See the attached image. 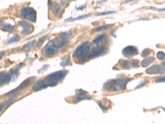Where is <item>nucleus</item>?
Listing matches in <instances>:
<instances>
[{"mask_svg": "<svg viewBox=\"0 0 165 124\" xmlns=\"http://www.w3.org/2000/svg\"><path fill=\"white\" fill-rule=\"evenodd\" d=\"M131 80L132 78L111 79L104 84L103 88L109 92L123 91L126 88L127 83Z\"/></svg>", "mask_w": 165, "mask_h": 124, "instance_id": "1", "label": "nucleus"}, {"mask_svg": "<svg viewBox=\"0 0 165 124\" xmlns=\"http://www.w3.org/2000/svg\"><path fill=\"white\" fill-rule=\"evenodd\" d=\"M68 72V70H61L47 75L44 80L45 86L46 88L56 86L63 80Z\"/></svg>", "mask_w": 165, "mask_h": 124, "instance_id": "2", "label": "nucleus"}, {"mask_svg": "<svg viewBox=\"0 0 165 124\" xmlns=\"http://www.w3.org/2000/svg\"><path fill=\"white\" fill-rule=\"evenodd\" d=\"M90 46V44L88 42H85L82 44L81 45H80L73 52V56L74 58L83 62L85 61L86 59L88 60L87 55Z\"/></svg>", "mask_w": 165, "mask_h": 124, "instance_id": "3", "label": "nucleus"}, {"mask_svg": "<svg viewBox=\"0 0 165 124\" xmlns=\"http://www.w3.org/2000/svg\"><path fill=\"white\" fill-rule=\"evenodd\" d=\"M21 14L23 18L31 22H35L37 20V12L33 8L26 7L23 8L21 10Z\"/></svg>", "mask_w": 165, "mask_h": 124, "instance_id": "4", "label": "nucleus"}, {"mask_svg": "<svg viewBox=\"0 0 165 124\" xmlns=\"http://www.w3.org/2000/svg\"><path fill=\"white\" fill-rule=\"evenodd\" d=\"M59 48L57 47L54 41H50L47 44L45 48V54L47 57H51L57 52Z\"/></svg>", "mask_w": 165, "mask_h": 124, "instance_id": "5", "label": "nucleus"}, {"mask_svg": "<svg viewBox=\"0 0 165 124\" xmlns=\"http://www.w3.org/2000/svg\"><path fill=\"white\" fill-rule=\"evenodd\" d=\"M139 51L137 47L134 46H128L122 50L123 55L127 58H131L133 56L138 55Z\"/></svg>", "mask_w": 165, "mask_h": 124, "instance_id": "6", "label": "nucleus"}, {"mask_svg": "<svg viewBox=\"0 0 165 124\" xmlns=\"http://www.w3.org/2000/svg\"><path fill=\"white\" fill-rule=\"evenodd\" d=\"M76 95H75L74 103H77L83 100H90L91 97L87 94V92L83 89H78L76 91Z\"/></svg>", "mask_w": 165, "mask_h": 124, "instance_id": "7", "label": "nucleus"}, {"mask_svg": "<svg viewBox=\"0 0 165 124\" xmlns=\"http://www.w3.org/2000/svg\"><path fill=\"white\" fill-rule=\"evenodd\" d=\"M106 50V47L104 46H97L92 49L91 52L88 56V58L92 59L96 58V57H99L100 56L102 53H104Z\"/></svg>", "mask_w": 165, "mask_h": 124, "instance_id": "8", "label": "nucleus"}, {"mask_svg": "<svg viewBox=\"0 0 165 124\" xmlns=\"http://www.w3.org/2000/svg\"><path fill=\"white\" fill-rule=\"evenodd\" d=\"M19 24L23 28L22 30V34L28 35L32 33L34 30V26L33 25L26 22H19Z\"/></svg>", "mask_w": 165, "mask_h": 124, "instance_id": "9", "label": "nucleus"}, {"mask_svg": "<svg viewBox=\"0 0 165 124\" xmlns=\"http://www.w3.org/2000/svg\"><path fill=\"white\" fill-rule=\"evenodd\" d=\"M49 6L51 8V10L54 12L57 16L60 17L62 15L61 12V8L59 4L56 2H51L49 4Z\"/></svg>", "mask_w": 165, "mask_h": 124, "instance_id": "10", "label": "nucleus"}, {"mask_svg": "<svg viewBox=\"0 0 165 124\" xmlns=\"http://www.w3.org/2000/svg\"><path fill=\"white\" fill-rule=\"evenodd\" d=\"M118 65H119V67L122 69L129 70L131 68H132L131 61L121 60L119 61Z\"/></svg>", "mask_w": 165, "mask_h": 124, "instance_id": "11", "label": "nucleus"}, {"mask_svg": "<svg viewBox=\"0 0 165 124\" xmlns=\"http://www.w3.org/2000/svg\"><path fill=\"white\" fill-rule=\"evenodd\" d=\"M160 66L159 65H155L151 66L148 70H146V73L149 74H153L158 73L160 70Z\"/></svg>", "mask_w": 165, "mask_h": 124, "instance_id": "12", "label": "nucleus"}, {"mask_svg": "<svg viewBox=\"0 0 165 124\" xmlns=\"http://www.w3.org/2000/svg\"><path fill=\"white\" fill-rule=\"evenodd\" d=\"M34 79H35V77H29L27 79H25V80L20 84V86H19V88L20 89H24V88H25L26 87H28L31 83L34 82Z\"/></svg>", "mask_w": 165, "mask_h": 124, "instance_id": "13", "label": "nucleus"}, {"mask_svg": "<svg viewBox=\"0 0 165 124\" xmlns=\"http://www.w3.org/2000/svg\"><path fill=\"white\" fill-rule=\"evenodd\" d=\"M45 88H46V87L45 86L44 80H40V81H38L35 84L33 87V89L35 91H41L43 89H45Z\"/></svg>", "mask_w": 165, "mask_h": 124, "instance_id": "14", "label": "nucleus"}, {"mask_svg": "<svg viewBox=\"0 0 165 124\" xmlns=\"http://www.w3.org/2000/svg\"><path fill=\"white\" fill-rule=\"evenodd\" d=\"M113 24H106V25H102L100 26H98V27H96V28L92 30V32L95 33V32H102V31H104V30H107L108 29L111 28V26H113Z\"/></svg>", "mask_w": 165, "mask_h": 124, "instance_id": "15", "label": "nucleus"}, {"mask_svg": "<svg viewBox=\"0 0 165 124\" xmlns=\"http://www.w3.org/2000/svg\"><path fill=\"white\" fill-rule=\"evenodd\" d=\"M155 60V59L154 57H148V58L145 59L141 61V66L143 67H147V66H148L150 64L153 63Z\"/></svg>", "mask_w": 165, "mask_h": 124, "instance_id": "16", "label": "nucleus"}, {"mask_svg": "<svg viewBox=\"0 0 165 124\" xmlns=\"http://www.w3.org/2000/svg\"><path fill=\"white\" fill-rule=\"evenodd\" d=\"M13 101H14V100H13V99L11 98V99H9L8 100H7L6 101H4V102L0 105V113H1L3 109H4V108H7L8 107H9L11 104H12Z\"/></svg>", "mask_w": 165, "mask_h": 124, "instance_id": "17", "label": "nucleus"}, {"mask_svg": "<svg viewBox=\"0 0 165 124\" xmlns=\"http://www.w3.org/2000/svg\"><path fill=\"white\" fill-rule=\"evenodd\" d=\"M110 104V102L109 100H108V101H106H106H104V103H102L101 101H99V102H98V104H99V107L103 111H106V110H107L109 109Z\"/></svg>", "mask_w": 165, "mask_h": 124, "instance_id": "18", "label": "nucleus"}, {"mask_svg": "<svg viewBox=\"0 0 165 124\" xmlns=\"http://www.w3.org/2000/svg\"><path fill=\"white\" fill-rule=\"evenodd\" d=\"M7 73L4 72H0V86L7 83Z\"/></svg>", "mask_w": 165, "mask_h": 124, "instance_id": "19", "label": "nucleus"}, {"mask_svg": "<svg viewBox=\"0 0 165 124\" xmlns=\"http://www.w3.org/2000/svg\"><path fill=\"white\" fill-rule=\"evenodd\" d=\"M61 65L63 66L71 65V61L70 60L69 56H67L64 57L62 61V63H61Z\"/></svg>", "mask_w": 165, "mask_h": 124, "instance_id": "20", "label": "nucleus"}, {"mask_svg": "<svg viewBox=\"0 0 165 124\" xmlns=\"http://www.w3.org/2000/svg\"><path fill=\"white\" fill-rule=\"evenodd\" d=\"M106 38V35H105V34L100 35H99V36H97L96 38H95L94 39L93 43L94 44H99L100 42L104 40Z\"/></svg>", "mask_w": 165, "mask_h": 124, "instance_id": "21", "label": "nucleus"}, {"mask_svg": "<svg viewBox=\"0 0 165 124\" xmlns=\"http://www.w3.org/2000/svg\"><path fill=\"white\" fill-rule=\"evenodd\" d=\"M34 43V41H32V42H30L28 43L27 44H26L23 47L24 51L25 52H29L31 50V49H32Z\"/></svg>", "mask_w": 165, "mask_h": 124, "instance_id": "22", "label": "nucleus"}, {"mask_svg": "<svg viewBox=\"0 0 165 124\" xmlns=\"http://www.w3.org/2000/svg\"><path fill=\"white\" fill-rule=\"evenodd\" d=\"M153 52V50H151V49H148V48H146V49H145L142 51L141 55L142 57H147V56H148L149 55H150L151 54V53Z\"/></svg>", "mask_w": 165, "mask_h": 124, "instance_id": "23", "label": "nucleus"}, {"mask_svg": "<svg viewBox=\"0 0 165 124\" xmlns=\"http://www.w3.org/2000/svg\"><path fill=\"white\" fill-rule=\"evenodd\" d=\"M90 16V14L89 15H83V16H79V17H77L76 18H72V19H68L66 20V21H74V20H81V19H84V18H88V17H89Z\"/></svg>", "mask_w": 165, "mask_h": 124, "instance_id": "24", "label": "nucleus"}, {"mask_svg": "<svg viewBox=\"0 0 165 124\" xmlns=\"http://www.w3.org/2000/svg\"><path fill=\"white\" fill-rule=\"evenodd\" d=\"M13 29V26L12 25L10 24H7L3 26L2 30L3 31H5V32H11V31H12Z\"/></svg>", "mask_w": 165, "mask_h": 124, "instance_id": "25", "label": "nucleus"}, {"mask_svg": "<svg viewBox=\"0 0 165 124\" xmlns=\"http://www.w3.org/2000/svg\"><path fill=\"white\" fill-rule=\"evenodd\" d=\"M19 39H20V38H19V37L18 36V35H15L13 37H12L11 38H10V39L8 40V43L12 44V43H16V42H18L19 40Z\"/></svg>", "mask_w": 165, "mask_h": 124, "instance_id": "26", "label": "nucleus"}, {"mask_svg": "<svg viewBox=\"0 0 165 124\" xmlns=\"http://www.w3.org/2000/svg\"><path fill=\"white\" fill-rule=\"evenodd\" d=\"M19 91H20V89L19 88V87H18V88H17L16 89H14V90H12V91H11V92H8V93L7 94V95H9V96H12V97L15 96V95H16L19 92Z\"/></svg>", "mask_w": 165, "mask_h": 124, "instance_id": "27", "label": "nucleus"}, {"mask_svg": "<svg viewBox=\"0 0 165 124\" xmlns=\"http://www.w3.org/2000/svg\"><path fill=\"white\" fill-rule=\"evenodd\" d=\"M70 35H71V33L70 32L63 33L61 34V38L65 39V40H67L68 39V38L70 37Z\"/></svg>", "mask_w": 165, "mask_h": 124, "instance_id": "28", "label": "nucleus"}, {"mask_svg": "<svg viewBox=\"0 0 165 124\" xmlns=\"http://www.w3.org/2000/svg\"><path fill=\"white\" fill-rule=\"evenodd\" d=\"M157 57L159 60H163L164 59V52H162V51H160L158 52L157 54Z\"/></svg>", "mask_w": 165, "mask_h": 124, "instance_id": "29", "label": "nucleus"}, {"mask_svg": "<svg viewBox=\"0 0 165 124\" xmlns=\"http://www.w3.org/2000/svg\"><path fill=\"white\" fill-rule=\"evenodd\" d=\"M155 81L156 83H160V82H164V76L159 77L156 78L155 79Z\"/></svg>", "mask_w": 165, "mask_h": 124, "instance_id": "30", "label": "nucleus"}, {"mask_svg": "<svg viewBox=\"0 0 165 124\" xmlns=\"http://www.w3.org/2000/svg\"><path fill=\"white\" fill-rule=\"evenodd\" d=\"M115 13L114 11H108V12H105L100 13H98V14H96V15L97 16H105V15L113 14V13Z\"/></svg>", "mask_w": 165, "mask_h": 124, "instance_id": "31", "label": "nucleus"}, {"mask_svg": "<svg viewBox=\"0 0 165 124\" xmlns=\"http://www.w3.org/2000/svg\"><path fill=\"white\" fill-rule=\"evenodd\" d=\"M147 83H148V81H147L146 80H144L141 83H139V85H138L135 87V88H136V89H138V88H139L142 87L143 86H144L145 85H146V84Z\"/></svg>", "mask_w": 165, "mask_h": 124, "instance_id": "32", "label": "nucleus"}, {"mask_svg": "<svg viewBox=\"0 0 165 124\" xmlns=\"http://www.w3.org/2000/svg\"><path fill=\"white\" fill-rule=\"evenodd\" d=\"M46 38V37H43V38H42L40 40V41H39V42L38 43V44H37V46H38V47H40V46L42 45L43 42H45V40Z\"/></svg>", "mask_w": 165, "mask_h": 124, "instance_id": "33", "label": "nucleus"}, {"mask_svg": "<svg viewBox=\"0 0 165 124\" xmlns=\"http://www.w3.org/2000/svg\"><path fill=\"white\" fill-rule=\"evenodd\" d=\"M4 55H5V51H2L0 52V60H1Z\"/></svg>", "mask_w": 165, "mask_h": 124, "instance_id": "34", "label": "nucleus"}, {"mask_svg": "<svg viewBox=\"0 0 165 124\" xmlns=\"http://www.w3.org/2000/svg\"><path fill=\"white\" fill-rule=\"evenodd\" d=\"M85 8V6H82V7H79L78 8H77L76 10H83V9H84Z\"/></svg>", "mask_w": 165, "mask_h": 124, "instance_id": "35", "label": "nucleus"}]
</instances>
